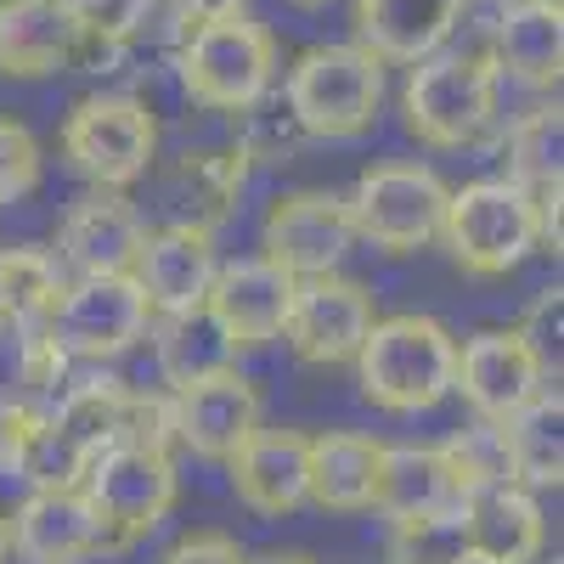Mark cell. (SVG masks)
<instances>
[{
  "label": "cell",
  "mask_w": 564,
  "mask_h": 564,
  "mask_svg": "<svg viewBox=\"0 0 564 564\" xmlns=\"http://www.w3.org/2000/svg\"><path fill=\"white\" fill-rule=\"evenodd\" d=\"M350 367H356L361 395L379 412L417 417V412H435L452 395L457 339L441 316H423V311L379 316L367 327V339H361Z\"/></svg>",
  "instance_id": "obj_1"
},
{
  "label": "cell",
  "mask_w": 564,
  "mask_h": 564,
  "mask_svg": "<svg viewBox=\"0 0 564 564\" xmlns=\"http://www.w3.org/2000/svg\"><path fill=\"white\" fill-rule=\"evenodd\" d=\"M85 34L63 0H0V74L7 79H52L74 68Z\"/></svg>",
  "instance_id": "obj_22"
},
{
  "label": "cell",
  "mask_w": 564,
  "mask_h": 564,
  "mask_svg": "<svg viewBox=\"0 0 564 564\" xmlns=\"http://www.w3.org/2000/svg\"><path fill=\"white\" fill-rule=\"evenodd\" d=\"M243 186H249V164L238 159V148H198V153H181L159 175V198L170 209V226L220 231L238 215Z\"/></svg>",
  "instance_id": "obj_21"
},
{
  "label": "cell",
  "mask_w": 564,
  "mask_h": 564,
  "mask_svg": "<svg viewBox=\"0 0 564 564\" xmlns=\"http://www.w3.org/2000/svg\"><path fill=\"white\" fill-rule=\"evenodd\" d=\"M497 7H520V0H497Z\"/></svg>",
  "instance_id": "obj_44"
},
{
  "label": "cell",
  "mask_w": 564,
  "mask_h": 564,
  "mask_svg": "<svg viewBox=\"0 0 564 564\" xmlns=\"http://www.w3.org/2000/svg\"><path fill=\"white\" fill-rule=\"evenodd\" d=\"M7 531L18 564H90L97 553H113L79 486H29V497L7 513Z\"/></svg>",
  "instance_id": "obj_14"
},
{
  "label": "cell",
  "mask_w": 564,
  "mask_h": 564,
  "mask_svg": "<svg viewBox=\"0 0 564 564\" xmlns=\"http://www.w3.org/2000/svg\"><path fill=\"white\" fill-rule=\"evenodd\" d=\"M148 243V220L124 193H97L68 204L63 226H57V265H68L74 276H119L135 271V254Z\"/></svg>",
  "instance_id": "obj_15"
},
{
  "label": "cell",
  "mask_w": 564,
  "mask_h": 564,
  "mask_svg": "<svg viewBox=\"0 0 564 564\" xmlns=\"http://www.w3.org/2000/svg\"><path fill=\"white\" fill-rule=\"evenodd\" d=\"M558 423H564L558 390L536 395L520 417H508V423H502V435H508V463H513V486H525V491H547V486H558V468H564Z\"/></svg>",
  "instance_id": "obj_29"
},
{
  "label": "cell",
  "mask_w": 564,
  "mask_h": 564,
  "mask_svg": "<svg viewBox=\"0 0 564 564\" xmlns=\"http://www.w3.org/2000/svg\"><path fill=\"white\" fill-rule=\"evenodd\" d=\"M289 7H300V12H311V7H327V0H289Z\"/></svg>",
  "instance_id": "obj_43"
},
{
  "label": "cell",
  "mask_w": 564,
  "mask_h": 564,
  "mask_svg": "<svg viewBox=\"0 0 564 564\" xmlns=\"http://www.w3.org/2000/svg\"><path fill=\"white\" fill-rule=\"evenodd\" d=\"M446 198L452 186L417 159H390V164H372L356 193L345 198L356 238L384 249V254H417L441 243V220H446Z\"/></svg>",
  "instance_id": "obj_7"
},
{
  "label": "cell",
  "mask_w": 564,
  "mask_h": 564,
  "mask_svg": "<svg viewBox=\"0 0 564 564\" xmlns=\"http://www.w3.org/2000/svg\"><path fill=\"white\" fill-rule=\"evenodd\" d=\"M181 90L209 113H243L271 97L276 79V40L254 18H215L181 40L175 57Z\"/></svg>",
  "instance_id": "obj_5"
},
{
  "label": "cell",
  "mask_w": 564,
  "mask_h": 564,
  "mask_svg": "<svg viewBox=\"0 0 564 564\" xmlns=\"http://www.w3.org/2000/svg\"><path fill=\"white\" fill-rule=\"evenodd\" d=\"M384 564H475L457 502L441 513H423V520H395L384 536Z\"/></svg>",
  "instance_id": "obj_32"
},
{
  "label": "cell",
  "mask_w": 564,
  "mask_h": 564,
  "mask_svg": "<svg viewBox=\"0 0 564 564\" xmlns=\"http://www.w3.org/2000/svg\"><path fill=\"white\" fill-rule=\"evenodd\" d=\"M463 23V0H356V45L379 63H423Z\"/></svg>",
  "instance_id": "obj_23"
},
{
  "label": "cell",
  "mask_w": 564,
  "mask_h": 564,
  "mask_svg": "<svg viewBox=\"0 0 564 564\" xmlns=\"http://www.w3.org/2000/svg\"><path fill=\"white\" fill-rule=\"evenodd\" d=\"M282 102L311 141H356L384 113V63L361 45H311L282 79Z\"/></svg>",
  "instance_id": "obj_2"
},
{
  "label": "cell",
  "mask_w": 564,
  "mask_h": 564,
  "mask_svg": "<svg viewBox=\"0 0 564 564\" xmlns=\"http://www.w3.org/2000/svg\"><path fill=\"white\" fill-rule=\"evenodd\" d=\"M0 475L29 486H63L52 463V423L34 395H0Z\"/></svg>",
  "instance_id": "obj_30"
},
{
  "label": "cell",
  "mask_w": 564,
  "mask_h": 564,
  "mask_svg": "<svg viewBox=\"0 0 564 564\" xmlns=\"http://www.w3.org/2000/svg\"><path fill=\"white\" fill-rule=\"evenodd\" d=\"M12 558V531H7V508H0V564Z\"/></svg>",
  "instance_id": "obj_42"
},
{
  "label": "cell",
  "mask_w": 564,
  "mask_h": 564,
  "mask_svg": "<svg viewBox=\"0 0 564 564\" xmlns=\"http://www.w3.org/2000/svg\"><path fill=\"white\" fill-rule=\"evenodd\" d=\"M356 249V226L345 198L334 193H282L260 220V260H271L289 282L334 276Z\"/></svg>",
  "instance_id": "obj_10"
},
{
  "label": "cell",
  "mask_w": 564,
  "mask_h": 564,
  "mask_svg": "<svg viewBox=\"0 0 564 564\" xmlns=\"http://www.w3.org/2000/svg\"><path fill=\"white\" fill-rule=\"evenodd\" d=\"M220 271V254H215V231H198V226H159L148 231V243L135 254V282L148 294L153 316H175V311H193L209 300V282Z\"/></svg>",
  "instance_id": "obj_19"
},
{
  "label": "cell",
  "mask_w": 564,
  "mask_h": 564,
  "mask_svg": "<svg viewBox=\"0 0 564 564\" xmlns=\"http://www.w3.org/2000/svg\"><path fill=\"white\" fill-rule=\"evenodd\" d=\"M249 0H175V12L186 23H215V18H243Z\"/></svg>",
  "instance_id": "obj_40"
},
{
  "label": "cell",
  "mask_w": 564,
  "mask_h": 564,
  "mask_svg": "<svg viewBox=\"0 0 564 564\" xmlns=\"http://www.w3.org/2000/svg\"><path fill=\"white\" fill-rule=\"evenodd\" d=\"M52 339L68 361H113L153 334V305L130 271L119 276H74L52 305Z\"/></svg>",
  "instance_id": "obj_9"
},
{
  "label": "cell",
  "mask_w": 564,
  "mask_h": 564,
  "mask_svg": "<svg viewBox=\"0 0 564 564\" xmlns=\"http://www.w3.org/2000/svg\"><path fill=\"white\" fill-rule=\"evenodd\" d=\"M558 148H564V119H558V108H531L520 124L508 130V141H502L508 181H520L525 193L558 181Z\"/></svg>",
  "instance_id": "obj_33"
},
{
  "label": "cell",
  "mask_w": 564,
  "mask_h": 564,
  "mask_svg": "<svg viewBox=\"0 0 564 564\" xmlns=\"http://www.w3.org/2000/svg\"><path fill=\"white\" fill-rule=\"evenodd\" d=\"M497 68L480 52H435L401 85L406 130L423 148H475L497 124Z\"/></svg>",
  "instance_id": "obj_4"
},
{
  "label": "cell",
  "mask_w": 564,
  "mask_h": 564,
  "mask_svg": "<svg viewBox=\"0 0 564 564\" xmlns=\"http://www.w3.org/2000/svg\"><path fill=\"white\" fill-rule=\"evenodd\" d=\"M289 300H294V282L282 276L271 260L249 254V260H231V265L215 271L204 305L220 322V334L231 339V350H260V345L282 339Z\"/></svg>",
  "instance_id": "obj_17"
},
{
  "label": "cell",
  "mask_w": 564,
  "mask_h": 564,
  "mask_svg": "<svg viewBox=\"0 0 564 564\" xmlns=\"http://www.w3.org/2000/svg\"><path fill=\"white\" fill-rule=\"evenodd\" d=\"M63 294V265L40 243L0 249V334H29L52 322V305Z\"/></svg>",
  "instance_id": "obj_28"
},
{
  "label": "cell",
  "mask_w": 564,
  "mask_h": 564,
  "mask_svg": "<svg viewBox=\"0 0 564 564\" xmlns=\"http://www.w3.org/2000/svg\"><path fill=\"white\" fill-rule=\"evenodd\" d=\"M159 564H249V553L226 531H193V536H181Z\"/></svg>",
  "instance_id": "obj_39"
},
{
  "label": "cell",
  "mask_w": 564,
  "mask_h": 564,
  "mask_svg": "<svg viewBox=\"0 0 564 564\" xmlns=\"http://www.w3.org/2000/svg\"><path fill=\"white\" fill-rule=\"evenodd\" d=\"M457 502L452 468L441 457V446H384L379 457V491H372V508L384 520H423V513H441Z\"/></svg>",
  "instance_id": "obj_26"
},
{
  "label": "cell",
  "mask_w": 564,
  "mask_h": 564,
  "mask_svg": "<svg viewBox=\"0 0 564 564\" xmlns=\"http://www.w3.org/2000/svg\"><path fill=\"white\" fill-rule=\"evenodd\" d=\"M231 491L243 508L265 513V520H289L311 502V435L305 430H260L226 457Z\"/></svg>",
  "instance_id": "obj_16"
},
{
  "label": "cell",
  "mask_w": 564,
  "mask_h": 564,
  "mask_svg": "<svg viewBox=\"0 0 564 564\" xmlns=\"http://www.w3.org/2000/svg\"><path fill=\"white\" fill-rule=\"evenodd\" d=\"M379 322L372 289L356 276H305L294 282L289 316H282V339L305 367H350L367 327Z\"/></svg>",
  "instance_id": "obj_11"
},
{
  "label": "cell",
  "mask_w": 564,
  "mask_h": 564,
  "mask_svg": "<svg viewBox=\"0 0 564 564\" xmlns=\"http://www.w3.org/2000/svg\"><path fill=\"white\" fill-rule=\"evenodd\" d=\"M491 68L520 79V85H558L564 68V12L558 0H520V7H502L497 29H491Z\"/></svg>",
  "instance_id": "obj_24"
},
{
  "label": "cell",
  "mask_w": 564,
  "mask_h": 564,
  "mask_svg": "<svg viewBox=\"0 0 564 564\" xmlns=\"http://www.w3.org/2000/svg\"><path fill=\"white\" fill-rule=\"evenodd\" d=\"M238 119H243V124H238V159H243V164H294L300 148L311 141L282 97H276V102L260 97V102L243 108Z\"/></svg>",
  "instance_id": "obj_34"
},
{
  "label": "cell",
  "mask_w": 564,
  "mask_h": 564,
  "mask_svg": "<svg viewBox=\"0 0 564 564\" xmlns=\"http://www.w3.org/2000/svg\"><path fill=\"white\" fill-rule=\"evenodd\" d=\"M18 339V395H45V390H57L63 379H68V356H63V345L52 339V327H29V334H12Z\"/></svg>",
  "instance_id": "obj_38"
},
{
  "label": "cell",
  "mask_w": 564,
  "mask_h": 564,
  "mask_svg": "<svg viewBox=\"0 0 564 564\" xmlns=\"http://www.w3.org/2000/svg\"><path fill=\"white\" fill-rule=\"evenodd\" d=\"M249 564H316V558H305V553H265V558H249Z\"/></svg>",
  "instance_id": "obj_41"
},
{
  "label": "cell",
  "mask_w": 564,
  "mask_h": 564,
  "mask_svg": "<svg viewBox=\"0 0 564 564\" xmlns=\"http://www.w3.org/2000/svg\"><path fill=\"white\" fill-rule=\"evenodd\" d=\"M452 390L475 406V417L508 423V417H520L536 395H547L558 384H547V372L536 367V356L525 350V339L513 334V327H486V334H475L468 345H457Z\"/></svg>",
  "instance_id": "obj_13"
},
{
  "label": "cell",
  "mask_w": 564,
  "mask_h": 564,
  "mask_svg": "<svg viewBox=\"0 0 564 564\" xmlns=\"http://www.w3.org/2000/svg\"><path fill=\"white\" fill-rule=\"evenodd\" d=\"M441 457H446V468H452L457 497L480 491V486H513V463H508V435H502V423L475 417L468 430H457L452 441H441Z\"/></svg>",
  "instance_id": "obj_31"
},
{
  "label": "cell",
  "mask_w": 564,
  "mask_h": 564,
  "mask_svg": "<svg viewBox=\"0 0 564 564\" xmlns=\"http://www.w3.org/2000/svg\"><path fill=\"white\" fill-rule=\"evenodd\" d=\"M238 367V350L220 334V322L209 316V305H193V311H175L159 322V372L170 390H186L209 379V372H226Z\"/></svg>",
  "instance_id": "obj_27"
},
{
  "label": "cell",
  "mask_w": 564,
  "mask_h": 564,
  "mask_svg": "<svg viewBox=\"0 0 564 564\" xmlns=\"http://www.w3.org/2000/svg\"><path fill=\"white\" fill-rule=\"evenodd\" d=\"M513 334L525 339V350L536 356V367L547 372V384H558V334H564V289H542L531 305H525V316L513 322Z\"/></svg>",
  "instance_id": "obj_37"
},
{
  "label": "cell",
  "mask_w": 564,
  "mask_h": 564,
  "mask_svg": "<svg viewBox=\"0 0 564 564\" xmlns=\"http://www.w3.org/2000/svg\"><path fill=\"white\" fill-rule=\"evenodd\" d=\"M379 457L384 441L356 430L311 435V502L327 513H367L379 491Z\"/></svg>",
  "instance_id": "obj_25"
},
{
  "label": "cell",
  "mask_w": 564,
  "mask_h": 564,
  "mask_svg": "<svg viewBox=\"0 0 564 564\" xmlns=\"http://www.w3.org/2000/svg\"><path fill=\"white\" fill-rule=\"evenodd\" d=\"M457 513L475 564H536L547 547L542 502L525 486H480L457 497Z\"/></svg>",
  "instance_id": "obj_20"
},
{
  "label": "cell",
  "mask_w": 564,
  "mask_h": 564,
  "mask_svg": "<svg viewBox=\"0 0 564 564\" xmlns=\"http://www.w3.org/2000/svg\"><path fill=\"white\" fill-rule=\"evenodd\" d=\"M63 159L74 175H85L97 193H124L159 159V119L141 97L102 90V97L74 102L63 119Z\"/></svg>",
  "instance_id": "obj_6"
},
{
  "label": "cell",
  "mask_w": 564,
  "mask_h": 564,
  "mask_svg": "<svg viewBox=\"0 0 564 564\" xmlns=\"http://www.w3.org/2000/svg\"><path fill=\"white\" fill-rule=\"evenodd\" d=\"M40 170H45V153L23 119H0V209L23 204L34 186H40Z\"/></svg>",
  "instance_id": "obj_36"
},
{
  "label": "cell",
  "mask_w": 564,
  "mask_h": 564,
  "mask_svg": "<svg viewBox=\"0 0 564 564\" xmlns=\"http://www.w3.org/2000/svg\"><path fill=\"white\" fill-rule=\"evenodd\" d=\"M135 390H124L119 379H79L63 390L57 406H45V423H52V463L57 480L74 486L79 468L124 441V417H130Z\"/></svg>",
  "instance_id": "obj_18"
},
{
  "label": "cell",
  "mask_w": 564,
  "mask_h": 564,
  "mask_svg": "<svg viewBox=\"0 0 564 564\" xmlns=\"http://www.w3.org/2000/svg\"><path fill=\"white\" fill-rule=\"evenodd\" d=\"M260 423H265V401H260L254 379H243L238 367L209 372V379L186 384V390H170L175 446H186L204 463H226Z\"/></svg>",
  "instance_id": "obj_12"
},
{
  "label": "cell",
  "mask_w": 564,
  "mask_h": 564,
  "mask_svg": "<svg viewBox=\"0 0 564 564\" xmlns=\"http://www.w3.org/2000/svg\"><path fill=\"white\" fill-rule=\"evenodd\" d=\"M74 486L85 491L90 508H97L113 553L141 542V536H153L181 497L175 457L159 452V446H108L79 468Z\"/></svg>",
  "instance_id": "obj_8"
},
{
  "label": "cell",
  "mask_w": 564,
  "mask_h": 564,
  "mask_svg": "<svg viewBox=\"0 0 564 564\" xmlns=\"http://www.w3.org/2000/svg\"><path fill=\"white\" fill-rule=\"evenodd\" d=\"M68 7V18L79 23V34H85V45H124V40H135L141 29H148V18H153V0H63Z\"/></svg>",
  "instance_id": "obj_35"
},
{
  "label": "cell",
  "mask_w": 564,
  "mask_h": 564,
  "mask_svg": "<svg viewBox=\"0 0 564 564\" xmlns=\"http://www.w3.org/2000/svg\"><path fill=\"white\" fill-rule=\"evenodd\" d=\"M441 243L452 254L457 271L468 276H508L520 271L542 238H536V204L520 181L508 175H486L468 181L446 198V220H441Z\"/></svg>",
  "instance_id": "obj_3"
}]
</instances>
